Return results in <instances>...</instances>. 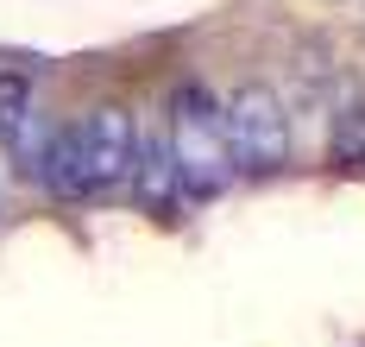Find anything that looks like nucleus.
Returning a JSON list of instances; mask_svg holds the SVG:
<instances>
[{"mask_svg": "<svg viewBox=\"0 0 365 347\" xmlns=\"http://www.w3.org/2000/svg\"><path fill=\"white\" fill-rule=\"evenodd\" d=\"M133 152H139V120L126 108H95V114L70 120L51 133V152H44V190L82 202V196H113L126 190L133 177Z\"/></svg>", "mask_w": 365, "mask_h": 347, "instance_id": "f257e3e1", "label": "nucleus"}, {"mask_svg": "<svg viewBox=\"0 0 365 347\" xmlns=\"http://www.w3.org/2000/svg\"><path fill=\"white\" fill-rule=\"evenodd\" d=\"M164 139H170V164H177V190L189 202H208L233 183V152H227V120L220 101L202 82H182L164 108Z\"/></svg>", "mask_w": 365, "mask_h": 347, "instance_id": "f03ea898", "label": "nucleus"}, {"mask_svg": "<svg viewBox=\"0 0 365 347\" xmlns=\"http://www.w3.org/2000/svg\"><path fill=\"white\" fill-rule=\"evenodd\" d=\"M220 120H227V152H233V171H252V177H271L290 164V108L271 82H240L227 101H220Z\"/></svg>", "mask_w": 365, "mask_h": 347, "instance_id": "7ed1b4c3", "label": "nucleus"}, {"mask_svg": "<svg viewBox=\"0 0 365 347\" xmlns=\"http://www.w3.org/2000/svg\"><path fill=\"white\" fill-rule=\"evenodd\" d=\"M126 190L139 196L145 208H170V202H182L164 126H139V152H133V177H126Z\"/></svg>", "mask_w": 365, "mask_h": 347, "instance_id": "20e7f679", "label": "nucleus"}, {"mask_svg": "<svg viewBox=\"0 0 365 347\" xmlns=\"http://www.w3.org/2000/svg\"><path fill=\"white\" fill-rule=\"evenodd\" d=\"M32 114H38L32 76H26V70H0V146H6V139H13Z\"/></svg>", "mask_w": 365, "mask_h": 347, "instance_id": "39448f33", "label": "nucleus"}, {"mask_svg": "<svg viewBox=\"0 0 365 347\" xmlns=\"http://www.w3.org/2000/svg\"><path fill=\"white\" fill-rule=\"evenodd\" d=\"M328 152L340 164H365V95H353L340 114H334V133H328Z\"/></svg>", "mask_w": 365, "mask_h": 347, "instance_id": "423d86ee", "label": "nucleus"}]
</instances>
